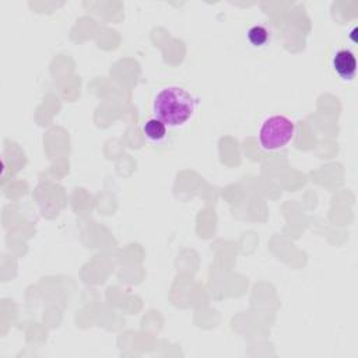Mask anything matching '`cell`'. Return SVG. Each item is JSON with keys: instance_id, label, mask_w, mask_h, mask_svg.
<instances>
[{"instance_id": "6da1fadb", "label": "cell", "mask_w": 358, "mask_h": 358, "mask_svg": "<svg viewBox=\"0 0 358 358\" xmlns=\"http://www.w3.org/2000/svg\"><path fill=\"white\" fill-rule=\"evenodd\" d=\"M153 111L156 117L172 128L185 125L196 112V100L194 95L179 86L162 88L154 98Z\"/></svg>"}, {"instance_id": "7a4b0ae2", "label": "cell", "mask_w": 358, "mask_h": 358, "mask_svg": "<svg viewBox=\"0 0 358 358\" xmlns=\"http://www.w3.org/2000/svg\"><path fill=\"white\" fill-rule=\"evenodd\" d=\"M295 136V124L284 115L266 117L259 129V143L266 151H277L285 147Z\"/></svg>"}, {"instance_id": "3957f363", "label": "cell", "mask_w": 358, "mask_h": 358, "mask_svg": "<svg viewBox=\"0 0 358 358\" xmlns=\"http://www.w3.org/2000/svg\"><path fill=\"white\" fill-rule=\"evenodd\" d=\"M333 70L343 79L351 80L357 72V59L355 55L348 49H340L333 56Z\"/></svg>"}, {"instance_id": "277c9868", "label": "cell", "mask_w": 358, "mask_h": 358, "mask_svg": "<svg viewBox=\"0 0 358 358\" xmlns=\"http://www.w3.org/2000/svg\"><path fill=\"white\" fill-rule=\"evenodd\" d=\"M144 135L153 142H161L167 136V125L158 117H151L143 126Z\"/></svg>"}, {"instance_id": "5b68a950", "label": "cell", "mask_w": 358, "mask_h": 358, "mask_svg": "<svg viewBox=\"0 0 358 358\" xmlns=\"http://www.w3.org/2000/svg\"><path fill=\"white\" fill-rule=\"evenodd\" d=\"M269 39H270V34L263 26H254L248 31V41L254 46H263L267 44Z\"/></svg>"}]
</instances>
